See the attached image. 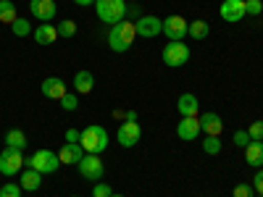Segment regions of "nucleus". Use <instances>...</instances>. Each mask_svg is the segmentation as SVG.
Wrapping results in <instances>:
<instances>
[{
  "label": "nucleus",
  "instance_id": "1",
  "mask_svg": "<svg viewBox=\"0 0 263 197\" xmlns=\"http://www.w3.org/2000/svg\"><path fill=\"white\" fill-rule=\"evenodd\" d=\"M137 40V29L132 21H119V24L111 27V32H108V48H111L114 53H126L132 48V42Z\"/></svg>",
  "mask_w": 263,
  "mask_h": 197
},
{
  "label": "nucleus",
  "instance_id": "2",
  "mask_svg": "<svg viewBox=\"0 0 263 197\" xmlns=\"http://www.w3.org/2000/svg\"><path fill=\"white\" fill-rule=\"evenodd\" d=\"M95 11L103 24H119L126 18V0H95Z\"/></svg>",
  "mask_w": 263,
  "mask_h": 197
},
{
  "label": "nucleus",
  "instance_id": "3",
  "mask_svg": "<svg viewBox=\"0 0 263 197\" xmlns=\"http://www.w3.org/2000/svg\"><path fill=\"white\" fill-rule=\"evenodd\" d=\"M79 145L84 147V152H92V155H100V152L108 147V131L98 124L82 129V137H79Z\"/></svg>",
  "mask_w": 263,
  "mask_h": 197
},
{
  "label": "nucleus",
  "instance_id": "4",
  "mask_svg": "<svg viewBox=\"0 0 263 197\" xmlns=\"http://www.w3.org/2000/svg\"><path fill=\"white\" fill-rule=\"evenodd\" d=\"M27 166H29V168H34V171H40L42 176H45V173H55L63 163H61V158H58V152L42 147V150L32 152V158L27 161Z\"/></svg>",
  "mask_w": 263,
  "mask_h": 197
},
{
  "label": "nucleus",
  "instance_id": "5",
  "mask_svg": "<svg viewBox=\"0 0 263 197\" xmlns=\"http://www.w3.org/2000/svg\"><path fill=\"white\" fill-rule=\"evenodd\" d=\"M161 58H163V63L168 66V69H182V66L190 61V48L184 45V40H182V42H177V40L166 42Z\"/></svg>",
  "mask_w": 263,
  "mask_h": 197
},
{
  "label": "nucleus",
  "instance_id": "6",
  "mask_svg": "<svg viewBox=\"0 0 263 197\" xmlns=\"http://www.w3.org/2000/svg\"><path fill=\"white\" fill-rule=\"evenodd\" d=\"M21 168H24V152L16 147H3V152H0V173L3 176H16V173H21Z\"/></svg>",
  "mask_w": 263,
  "mask_h": 197
},
{
  "label": "nucleus",
  "instance_id": "7",
  "mask_svg": "<svg viewBox=\"0 0 263 197\" xmlns=\"http://www.w3.org/2000/svg\"><path fill=\"white\" fill-rule=\"evenodd\" d=\"M77 168H79V173H82V179H87V182H100L103 179V161L98 158V155H92V152H84V158L77 163Z\"/></svg>",
  "mask_w": 263,
  "mask_h": 197
},
{
  "label": "nucleus",
  "instance_id": "8",
  "mask_svg": "<svg viewBox=\"0 0 263 197\" xmlns=\"http://www.w3.org/2000/svg\"><path fill=\"white\" fill-rule=\"evenodd\" d=\"M187 18L184 16H166L163 18V34L168 37V42H182L184 37H187Z\"/></svg>",
  "mask_w": 263,
  "mask_h": 197
},
{
  "label": "nucleus",
  "instance_id": "9",
  "mask_svg": "<svg viewBox=\"0 0 263 197\" xmlns=\"http://www.w3.org/2000/svg\"><path fill=\"white\" fill-rule=\"evenodd\" d=\"M140 137H142V129H140L137 121H124L116 131V140H119L121 147H135L140 142Z\"/></svg>",
  "mask_w": 263,
  "mask_h": 197
},
{
  "label": "nucleus",
  "instance_id": "10",
  "mask_svg": "<svg viewBox=\"0 0 263 197\" xmlns=\"http://www.w3.org/2000/svg\"><path fill=\"white\" fill-rule=\"evenodd\" d=\"M29 11L37 21H42V24H50V21L55 18L58 13V6H55V0H32L29 3Z\"/></svg>",
  "mask_w": 263,
  "mask_h": 197
},
{
  "label": "nucleus",
  "instance_id": "11",
  "mask_svg": "<svg viewBox=\"0 0 263 197\" xmlns=\"http://www.w3.org/2000/svg\"><path fill=\"white\" fill-rule=\"evenodd\" d=\"M218 16L229 24H237V21H242L248 13H245V0H224L221 8H218Z\"/></svg>",
  "mask_w": 263,
  "mask_h": 197
},
{
  "label": "nucleus",
  "instance_id": "12",
  "mask_svg": "<svg viewBox=\"0 0 263 197\" xmlns=\"http://www.w3.org/2000/svg\"><path fill=\"white\" fill-rule=\"evenodd\" d=\"M135 29H137V37H158L163 32V21L158 16H140Z\"/></svg>",
  "mask_w": 263,
  "mask_h": 197
},
{
  "label": "nucleus",
  "instance_id": "13",
  "mask_svg": "<svg viewBox=\"0 0 263 197\" xmlns=\"http://www.w3.org/2000/svg\"><path fill=\"white\" fill-rule=\"evenodd\" d=\"M197 121H200V131H205L208 137H221L224 121L218 113H203V116H197Z\"/></svg>",
  "mask_w": 263,
  "mask_h": 197
},
{
  "label": "nucleus",
  "instance_id": "14",
  "mask_svg": "<svg viewBox=\"0 0 263 197\" xmlns=\"http://www.w3.org/2000/svg\"><path fill=\"white\" fill-rule=\"evenodd\" d=\"M177 137L184 140V142H195L197 137H200V121H197V116L195 119H182L177 124Z\"/></svg>",
  "mask_w": 263,
  "mask_h": 197
},
{
  "label": "nucleus",
  "instance_id": "15",
  "mask_svg": "<svg viewBox=\"0 0 263 197\" xmlns=\"http://www.w3.org/2000/svg\"><path fill=\"white\" fill-rule=\"evenodd\" d=\"M58 158H61V163H66V166H77V163L84 158V147H82L79 142H66V145L58 150Z\"/></svg>",
  "mask_w": 263,
  "mask_h": 197
},
{
  "label": "nucleus",
  "instance_id": "16",
  "mask_svg": "<svg viewBox=\"0 0 263 197\" xmlns=\"http://www.w3.org/2000/svg\"><path fill=\"white\" fill-rule=\"evenodd\" d=\"M177 111H179L182 119H195L197 111H200V100H197L192 92H184V95H179V100H177Z\"/></svg>",
  "mask_w": 263,
  "mask_h": 197
},
{
  "label": "nucleus",
  "instance_id": "17",
  "mask_svg": "<svg viewBox=\"0 0 263 197\" xmlns=\"http://www.w3.org/2000/svg\"><path fill=\"white\" fill-rule=\"evenodd\" d=\"M40 90H42V95H45L48 100H61L66 95V82L61 76H48L45 82H42Z\"/></svg>",
  "mask_w": 263,
  "mask_h": 197
},
{
  "label": "nucleus",
  "instance_id": "18",
  "mask_svg": "<svg viewBox=\"0 0 263 197\" xmlns=\"http://www.w3.org/2000/svg\"><path fill=\"white\" fill-rule=\"evenodd\" d=\"M32 34H34V42H37V45H53L55 40H61L55 24H40Z\"/></svg>",
  "mask_w": 263,
  "mask_h": 197
},
{
  "label": "nucleus",
  "instance_id": "19",
  "mask_svg": "<svg viewBox=\"0 0 263 197\" xmlns=\"http://www.w3.org/2000/svg\"><path fill=\"white\" fill-rule=\"evenodd\" d=\"M18 184H21V189H27V192H37L42 187V173L27 166V171H21V182Z\"/></svg>",
  "mask_w": 263,
  "mask_h": 197
},
{
  "label": "nucleus",
  "instance_id": "20",
  "mask_svg": "<svg viewBox=\"0 0 263 197\" xmlns=\"http://www.w3.org/2000/svg\"><path fill=\"white\" fill-rule=\"evenodd\" d=\"M71 82H74V90H77L79 95H90L92 87H95V76H92L90 71H77Z\"/></svg>",
  "mask_w": 263,
  "mask_h": 197
},
{
  "label": "nucleus",
  "instance_id": "21",
  "mask_svg": "<svg viewBox=\"0 0 263 197\" xmlns=\"http://www.w3.org/2000/svg\"><path fill=\"white\" fill-rule=\"evenodd\" d=\"M245 161H248V166H255V168L263 166V142L250 140V145L245 147Z\"/></svg>",
  "mask_w": 263,
  "mask_h": 197
},
{
  "label": "nucleus",
  "instance_id": "22",
  "mask_svg": "<svg viewBox=\"0 0 263 197\" xmlns=\"http://www.w3.org/2000/svg\"><path fill=\"white\" fill-rule=\"evenodd\" d=\"M16 18H18V13H16V3H13V0H0V21L11 27Z\"/></svg>",
  "mask_w": 263,
  "mask_h": 197
},
{
  "label": "nucleus",
  "instance_id": "23",
  "mask_svg": "<svg viewBox=\"0 0 263 197\" xmlns=\"http://www.w3.org/2000/svg\"><path fill=\"white\" fill-rule=\"evenodd\" d=\"M6 147L24 150V147H27V134H24L21 129H11V131H6Z\"/></svg>",
  "mask_w": 263,
  "mask_h": 197
},
{
  "label": "nucleus",
  "instance_id": "24",
  "mask_svg": "<svg viewBox=\"0 0 263 197\" xmlns=\"http://www.w3.org/2000/svg\"><path fill=\"white\" fill-rule=\"evenodd\" d=\"M208 32H211V27H208V21H192V24L187 27V37H192V40H205L208 37Z\"/></svg>",
  "mask_w": 263,
  "mask_h": 197
},
{
  "label": "nucleus",
  "instance_id": "25",
  "mask_svg": "<svg viewBox=\"0 0 263 197\" xmlns=\"http://www.w3.org/2000/svg\"><path fill=\"white\" fill-rule=\"evenodd\" d=\"M11 32H13V37H29L32 34V24H29V18H24V16H18L13 24H11Z\"/></svg>",
  "mask_w": 263,
  "mask_h": 197
},
{
  "label": "nucleus",
  "instance_id": "26",
  "mask_svg": "<svg viewBox=\"0 0 263 197\" xmlns=\"http://www.w3.org/2000/svg\"><path fill=\"white\" fill-rule=\"evenodd\" d=\"M58 37H66V40H71L74 34H77V21H71V18H63V21H58Z\"/></svg>",
  "mask_w": 263,
  "mask_h": 197
},
{
  "label": "nucleus",
  "instance_id": "27",
  "mask_svg": "<svg viewBox=\"0 0 263 197\" xmlns=\"http://www.w3.org/2000/svg\"><path fill=\"white\" fill-rule=\"evenodd\" d=\"M203 150L208 152V155H218V152H221V140H218V137H205Z\"/></svg>",
  "mask_w": 263,
  "mask_h": 197
},
{
  "label": "nucleus",
  "instance_id": "28",
  "mask_svg": "<svg viewBox=\"0 0 263 197\" xmlns=\"http://www.w3.org/2000/svg\"><path fill=\"white\" fill-rule=\"evenodd\" d=\"M58 103H61L63 111H77V108H79V97H77V95H69V92H66Z\"/></svg>",
  "mask_w": 263,
  "mask_h": 197
},
{
  "label": "nucleus",
  "instance_id": "29",
  "mask_svg": "<svg viewBox=\"0 0 263 197\" xmlns=\"http://www.w3.org/2000/svg\"><path fill=\"white\" fill-rule=\"evenodd\" d=\"M248 134L253 142H263V121H253L250 129H248Z\"/></svg>",
  "mask_w": 263,
  "mask_h": 197
},
{
  "label": "nucleus",
  "instance_id": "30",
  "mask_svg": "<svg viewBox=\"0 0 263 197\" xmlns=\"http://www.w3.org/2000/svg\"><path fill=\"white\" fill-rule=\"evenodd\" d=\"M21 184H3L0 187V197H21Z\"/></svg>",
  "mask_w": 263,
  "mask_h": 197
},
{
  "label": "nucleus",
  "instance_id": "31",
  "mask_svg": "<svg viewBox=\"0 0 263 197\" xmlns=\"http://www.w3.org/2000/svg\"><path fill=\"white\" fill-rule=\"evenodd\" d=\"M234 145H237V147H242V150L250 145V134H248V129H237V131H234Z\"/></svg>",
  "mask_w": 263,
  "mask_h": 197
},
{
  "label": "nucleus",
  "instance_id": "32",
  "mask_svg": "<svg viewBox=\"0 0 263 197\" xmlns=\"http://www.w3.org/2000/svg\"><path fill=\"white\" fill-rule=\"evenodd\" d=\"M260 11H263L260 0H245V13L248 16H260Z\"/></svg>",
  "mask_w": 263,
  "mask_h": 197
},
{
  "label": "nucleus",
  "instance_id": "33",
  "mask_svg": "<svg viewBox=\"0 0 263 197\" xmlns=\"http://www.w3.org/2000/svg\"><path fill=\"white\" fill-rule=\"evenodd\" d=\"M234 197H255L253 184H237L234 187Z\"/></svg>",
  "mask_w": 263,
  "mask_h": 197
},
{
  "label": "nucleus",
  "instance_id": "34",
  "mask_svg": "<svg viewBox=\"0 0 263 197\" xmlns=\"http://www.w3.org/2000/svg\"><path fill=\"white\" fill-rule=\"evenodd\" d=\"M114 192H111V184H95V189H92V197H111Z\"/></svg>",
  "mask_w": 263,
  "mask_h": 197
},
{
  "label": "nucleus",
  "instance_id": "35",
  "mask_svg": "<svg viewBox=\"0 0 263 197\" xmlns=\"http://www.w3.org/2000/svg\"><path fill=\"white\" fill-rule=\"evenodd\" d=\"M253 189H255L258 194H263V168H258V173L253 176Z\"/></svg>",
  "mask_w": 263,
  "mask_h": 197
},
{
  "label": "nucleus",
  "instance_id": "36",
  "mask_svg": "<svg viewBox=\"0 0 263 197\" xmlns=\"http://www.w3.org/2000/svg\"><path fill=\"white\" fill-rule=\"evenodd\" d=\"M82 131L79 129H66V142H79Z\"/></svg>",
  "mask_w": 263,
  "mask_h": 197
},
{
  "label": "nucleus",
  "instance_id": "37",
  "mask_svg": "<svg viewBox=\"0 0 263 197\" xmlns=\"http://www.w3.org/2000/svg\"><path fill=\"white\" fill-rule=\"evenodd\" d=\"M74 3H77V6H82V8H84V6H90V3H95V0H74Z\"/></svg>",
  "mask_w": 263,
  "mask_h": 197
},
{
  "label": "nucleus",
  "instance_id": "38",
  "mask_svg": "<svg viewBox=\"0 0 263 197\" xmlns=\"http://www.w3.org/2000/svg\"><path fill=\"white\" fill-rule=\"evenodd\" d=\"M111 197H124V194H111Z\"/></svg>",
  "mask_w": 263,
  "mask_h": 197
},
{
  "label": "nucleus",
  "instance_id": "39",
  "mask_svg": "<svg viewBox=\"0 0 263 197\" xmlns=\"http://www.w3.org/2000/svg\"><path fill=\"white\" fill-rule=\"evenodd\" d=\"M255 197H263V194H255Z\"/></svg>",
  "mask_w": 263,
  "mask_h": 197
},
{
  "label": "nucleus",
  "instance_id": "40",
  "mask_svg": "<svg viewBox=\"0 0 263 197\" xmlns=\"http://www.w3.org/2000/svg\"><path fill=\"white\" fill-rule=\"evenodd\" d=\"M74 197H77V194H74Z\"/></svg>",
  "mask_w": 263,
  "mask_h": 197
}]
</instances>
